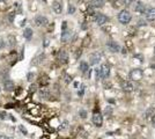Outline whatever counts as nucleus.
Wrapping results in <instances>:
<instances>
[{"label":"nucleus","mask_w":155,"mask_h":139,"mask_svg":"<svg viewBox=\"0 0 155 139\" xmlns=\"http://www.w3.org/2000/svg\"><path fill=\"white\" fill-rule=\"evenodd\" d=\"M65 81L68 84V82H71V77L70 75H65Z\"/></svg>","instance_id":"31"},{"label":"nucleus","mask_w":155,"mask_h":139,"mask_svg":"<svg viewBox=\"0 0 155 139\" xmlns=\"http://www.w3.org/2000/svg\"><path fill=\"white\" fill-rule=\"evenodd\" d=\"M83 93H85V86L82 85L81 86V88H80V91H79V93H78V95H79V96H82Z\"/></svg>","instance_id":"23"},{"label":"nucleus","mask_w":155,"mask_h":139,"mask_svg":"<svg viewBox=\"0 0 155 139\" xmlns=\"http://www.w3.org/2000/svg\"><path fill=\"white\" fill-rule=\"evenodd\" d=\"M5 117H6V114H5V112H0V118H1V119H4Z\"/></svg>","instance_id":"34"},{"label":"nucleus","mask_w":155,"mask_h":139,"mask_svg":"<svg viewBox=\"0 0 155 139\" xmlns=\"http://www.w3.org/2000/svg\"><path fill=\"white\" fill-rule=\"evenodd\" d=\"M109 102H110V103H115V100H112V99H109Z\"/></svg>","instance_id":"35"},{"label":"nucleus","mask_w":155,"mask_h":139,"mask_svg":"<svg viewBox=\"0 0 155 139\" xmlns=\"http://www.w3.org/2000/svg\"><path fill=\"white\" fill-rule=\"evenodd\" d=\"M107 48L111 51V52H115V54H117L120 51V45L118 44L117 42H115V41H109L107 43Z\"/></svg>","instance_id":"4"},{"label":"nucleus","mask_w":155,"mask_h":139,"mask_svg":"<svg viewBox=\"0 0 155 139\" xmlns=\"http://www.w3.org/2000/svg\"><path fill=\"white\" fill-rule=\"evenodd\" d=\"M52 9H53L56 14H60L63 12V6H61V4L59 1H54L53 5H52Z\"/></svg>","instance_id":"12"},{"label":"nucleus","mask_w":155,"mask_h":139,"mask_svg":"<svg viewBox=\"0 0 155 139\" xmlns=\"http://www.w3.org/2000/svg\"><path fill=\"white\" fill-rule=\"evenodd\" d=\"M19 130H20L23 134H28V131L26 130V128H24L23 125H19Z\"/></svg>","instance_id":"21"},{"label":"nucleus","mask_w":155,"mask_h":139,"mask_svg":"<svg viewBox=\"0 0 155 139\" xmlns=\"http://www.w3.org/2000/svg\"><path fill=\"white\" fill-rule=\"evenodd\" d=\"M23 36L26 39H30L32 37V29L31 28H26L24 31H23Z\"/></svg>","instance_id":"14"},{"label":"nucleus","mask_w":155,"mask_h":139,"mask_svg":"<svg viewBox=\"0 0 155 139\" xmlns=\"http://www.w3.org/2000/svg\"><path fill=\"white\" fill-rule=\"evenodd\" d=\"M91 122H93V124H94L95 126H97V128H101L102 124H103V116H102L101 112H98V111L94 112L93 118H91Z\"/></svg>","instance_id":"2"},{"label":"nucleus","mask_w":155,"mask_h":139,"mask_svg":"<svg viewBox=\"0 0 155 139\" xmlns=\"http://www.w3.org/2000/svg\"><path fill=\"white\" fill-rule=\"evenodd\" d=\"M139 26H146V22L144 20H139Z\"/></svg>","instance_id":"33"},{"label":"nucleus","mask_w":155,"mask_h":139,"mask_svg":"<svg viewBox=\"0 0 155 139\" xmlns=\"http://www.w3.org/2000/svg\"><path fill=\"white\" fill-rule=\"evenodd\" d=\"M42 139H48V138H46V137H43V138Z\"/></svg>","instance_id":"36"},{"label":"nucleus","mask_w":155,"mask_h":139,"mask_svg":"<svg viewBox=\"0 0 155 139\" xmlns=\"http://www.w3.org/2000/svg\"><path fill=\"white\" fill-rule=\"evenodd\" d=\"M4 46H5V42H4L2 38H0V49H2Z\"/></svg>","instance_id":"28"},{"label":"nucleus","mask_w":155,"mask_h":139,"mask_svg":"<svg viewBox=\"0 0 155 139\" xmlns=\"http://www.w3.org/2000/svg\"><path fill=\"white\" fill-rule=\"evenodd\" d=\"M35 91H36V85H32L31 87H30V92L32 93V92H35Z\"/></svg>","instance_id":"32"},{"label":"nucleus","mask_w":155,"mask_h":139,"mask_svg":"<svg viewBox=\"0 0 155 139\" xmlns=\"http://www.w3.org/2000/svg\"><path fill=\"white\" fill-rule=\"evenodd\" d=\"M88 69H89V65H88V63H87V62H85V60H82V62L80 63V70H81V72L86 73V72L88 71Z\"/></svg>","instance_id":"18"},{"label":"nucleus","mask_w":155,"mask_h":139,"mask_svg":"<svg viewBox=\"0 0 155 139\" xmlns=\"http://www.w3.org/2000/svg\"><path fill=\"white\" fill-rule=\"evenodd\" d=\"M79 115H80V117L81 118H87V110H85V109H81L80 112H79Z\"/></svg>","instance_id":"20"},{"label":"nucleus","mask_w":155,"mask_h":139,"mask_svg":"<svg viewBox=\"0 0 155 139\" xmlns=\"http://www.w3.org/2000/svg\"><path fill=\"white\" fill-rule=\"evenodd\" d=\"M155 116V109L154 108H149L147 111H146V117L147 119H153Z\"/></svg>","instance_id":"15"},{"label":"nucleus","mask_w":155,"mask_h":139,"mask_svg":"<svg viewBox=\"0 0 155 139\" xmlns=\"http://www.w3.org/2000/svg\"><path fill=\"white\" fill-rule=\"evenodd\" d=\"M6 139H12V138H8V137H7V138H6Z\"/></svg>","instance_id":"37"},{"label":"nucleus","mask_w":155,"mask_h":139,"mask_svg":"<svg viewBox=\"0 0 155 139\" xmlns=\"http://www.w3.org/2000/svg\"><path fill=\"white\" fill-rule=\"evenodd\" d=\"M142 75H144V72L140 69H134L130 72V78H131L132 80H135V81L141 80V79H142Z\"/></svg>","instance_id":"3"},{"label":"nucleus","mask_w":155,"mask_h":139,"mask_svg":"<svg viewBox=\"0 0 155 139\" xmlns=\"http://www.w3.org/2000/svg\"><path fill=\"white\" fill-rule=\"evenodd\" d=\"M61 28H63V31H64V30H66V28H67V22H66V21L63 22V26H61Z\"/></svg>","instance_id":"27"},{"label":"nucleus","mask_w":155,"mask_h":139,"mask_svg":"<svg viewBox=\"0 0 155 139\" xmlns=\"http://www.w3.org/2000/svg\"><path fill=\"white\" fill-rule=\"evenodd\" d=\"M8 41L11 42V46H14L16 44V39L14 36H8Z\"/></svg>","instance_id":"19"},{"label":"nucleus","mask_w":155,"mask_h":139,"mask_svg":"<svg viewBox=\"0 0 155 139\" xmlns=\"http://www.w3.org/2000/svg\"><path fill=\"white\" fill-rule=\"evenodd\" d=\"M58 59L61 62V63H67L68 62V54L65 50H60L58 54Z\"/></svg>","instance_id":"10"},{"label":"nucleus","mask_w":155,"mask_h":139,"mask_svg":"<svg viewBox=\"0 0 155 139\" xmlns=\"http://www.w3.org/2000/svg\"><path fill=\"white\" fill-rule=\"evenodd\" d=\"M34 77H35V74L31 73V72H30V73H28V75H27V78H28V80L29 81H31L32 79H34Z\"/></svg>","instance_id":"25"},{"label":"nucleus","mask_w":155,"mask_h":139,"mask_svg":"<svg viewBox=\"0 0 155 139\" xmlns=\"http://www.w3.org/2000/svg\"><path fill=\"white\" fill-rule=\"evenodd\" d=\"M90 5L93 7H102L104 5V0H91Z\"/></svg>","instance_id":"17"},{"label":"nucleus","mask_w":155,"mask_h":139,"mask_svg":"<svg viewBox=\"0 0 155 139\" xmlns=\"http://www.w3.org/2000/svg\"><path fill=\"white\" fill-rule=\"evenodd\" d=\"M131 19H132V15H131V13L128 11H126V9L120 11L119 14H118V21L120 22L122 24H127V23H130Z\"/></svg>","instance_id":"1"},{"label":"nucleus","mask_w":155,"mask_h":139,"mask_svg":"<svg viewBox=\"0 0 155 139\" xmlns=\"http://www.w3.org/2000/svg\"><path fill=\"white\" fill-rule=\"evenodd\" d=\"M14 87H15V85H14V82L12 80H6L5 84H4V88H5L7 92H11L14 89Z\"/></svg>","instance_id":"13"},{"label":"nucleus","mask_w":155,"mask_h":139,"mask_svg":"<svg viewBox=\"0 0 155 139\" xmlns=\"http://www.w3.org/2000/svg\"><path fill=\"white\" fill-rule=\"evenodd\" d=\"M123 2H124V5H126V6H128L131 2H132V0H123Z\"/></svg>","instance_id":"30"},{"label":"nucleus","mask_w":155,"mask_h":139,"mask_svg":"<svg viewBox=\"0 0 155 139\" xmlns=\"http://www.w3.org/2000/svg\"><path fill=\"white\" fill-rule=\"evenodd\" d=\"M57 138H58V134L57 133H50L48 137V139H57Z\"/></svg>","instance_id":"24"},{"label":"nucleus","mask_w":155,"mask_h":139,"mask_svg":"<svg viewBox=\"0 0 155 139\" xmlns=\"http://www.w3.org/2000/svg\"><path fill=\"white\" fill-rule=\"evenodd\" d=\"M75 12V7L73 5H70L68 6V14H73Z\"/></svg>","instance_id":"22"},{"label":"nucleus","mask_w":155,"mask_h":139,"mask_svg":"<svg viewBox=\"0 0 155 139\" xmlns=\"http://www.w3.org/2000/svg\"><path fill=\"white\" fill-rule=\"evenodd\" d=\"M67 126H68V123H67V122H64V123L61 124V126H60V130H64V129H66L67 128Z\"/></svg>","instance_id":"26"},{"label":"nucleus","mask_w":155,"mask_h":139,"mask_svg":"<svg viewBox=\"0 0 155 139\" xmlns=\"http://www.w3.org/2000/svg\"><path fill=\"white\" fill-rule=\"evenodd\" d=\"M0 91H1V88H0Z\"/></svg>","instance_id":"38"},{"label":"nucleus","mask_w":155,"mask_h":139,"mask_svg":"<svg viewBox=\"0 0 155 139\" xmlns=\"http://www.w3.org/2000/svg\"><path fill=\"white\" fill-rule=\"evenodd\" d=\"M8 20H9V21H13V20H14V13H11V14L8 15Z\"/></svg>","instance_id":"29"},{"label":"nucleus","mask_w":155,"mask_h":139,"mask_svg":"<svg viewBox=\"0 0 155 139\" xmlns=\"http://www.w3.org/2000/svg\"><path fill=\"white\" fill-rule=\"evenodd\" d=\"M122 88L125 92H132L135 88V85L132 81H124V82H122Z\"/></svg>","instance_id":"7"},{"label":"nucleus","mask_w":155,"mask_h":139,"mask_svg":"<svg viewBox=\"0 0 155 139\" xmlns=\"http://www.w3.org/2000/svg\"><path fill=\"white\" fill-rule=\"evenodd\" d=\"M35 23H36V26H46L48 24V19L43 15H38L35 17Z\"/></svg>","instance_id":"8"},{"label":"nucleus","mask_w":155,"mask_h":139,"mask_svg":"<svg viewBox=\"0 0 155 139\" xmlns=\"http://www.w3.org/2000/svg\"><path fill=\"white\" fill-rule=\"evenodd\" d=\"M95 20H96V23L98 26H103V24H105V23L109 21L108 16L104 15V14H97L96 17H95Z\"/></svg>","instance_id":"6"},{"label":"nucleus","mask_w":155,"mask_h":139,"mask_svg":"<svg viewBox=\"0 0 155 139\" xmlns=\"http://www.w3.org/2000/svg\"><path fill=\"white\" fill-rule=\"evenodd\" d=\"M145 15H146V19L148 21H154L155 20V8H148L147 11L145 12Z\"/></svg>","instance_id":"9"},{"label":"nucleus","mask_w":155,"mask_h":139,"mask_svg":"<svg viewBox=\"0 0 155 139\" xmlns=\"http://www.w3.org/2000/svg\"><path fill=\"white\" fill-rule=\"evenodd\" d=\"M135 12H138V13H140V14H145L146 9H145V5H144V4L138 2V5L135 6Z\"/></svg>","instance_id":"16"},{"label":"nucleus","mask_w":155,"mask_h":139,"mask_svg":"<svg viewBox=\"0 0 155 139\" xmlns=\"http://www.w3.org/2000/svg\"><path fill=\"white\" fill-rule=\"evenodd\" d=\"M89 60H90V64L91 65H96L97 63H100V60H101V54H98V52H96V54H93L90 56Z\"/></svg>","instance_id":"11"},{"label":"nucleus","mask_w":155,"mask_h":139,"mask_svg":"<svg viewBox=\"0 0 155 139\" xmlns=\"http://www.w3.org/2000/svg\"><path fill=\"white\" fill-rule=\"evenodd\" d=\"M110 74V66L108 64H103L101 66V69H100V75H101L103 79H105L108 78Z\"/></svg>","instance_id":"5"}]
</instances>
